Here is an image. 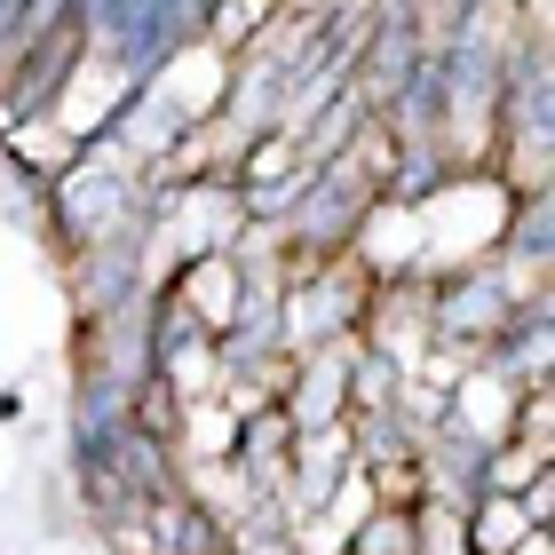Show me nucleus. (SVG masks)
I'll list each match as a JSON object with an SVG mask.
<instances>
[{
    "label": "nucleus",
    "instance_id": "1",
    "mask_svg": "<svg viewBox=\"0 0 555 555\" xmlns=\"http://www.w3.org/2000/svg\"><path fill=\"white\" fill-rule=\"evenodd\" d=\"M532 532H540V524L524 516L516 492H476L468 508H461V547H468V555H516Z\"/></svg>",
    "mask_w": 555,
    "mask_h": 555
}]
</instances>
